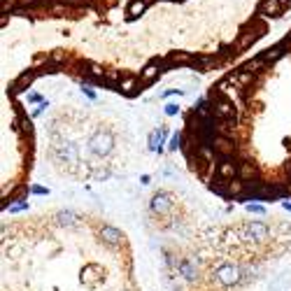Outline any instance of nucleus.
<instances>
[{
	"label": "nucleus",
	"mask_w": 291,
	"mask_h": 291,
	"mask_svg": "<svg viewBox=\"0 0 291 291\" xmlns=\"http://www.w3.org/2000/svg\"><path fill=\"white\" fill-rule=\"evenodd\" d=\"M282 0H261L259 14L261 17H279L282 14Z\"/></svg>",
	"instance_id": "1"
},
{
	"label": "nucleus",
	"mask_w": 291,
	"mask_h": 291,
	"mask_svg": "<svg viewBox=\"0 0 291 291\" xmlns=\"http://www.w3.org/2000/svg\"><path fill=\"white\" fill-rule=\"evenodd\" d=\"M187 61H189L187 54H172L170 56V63H187Z\"/></svg>",
	"instance_id": "6"
},
{
	"label": "nucleus",
	"mask_w": 291,
	"mask_h": 291,
	"mask_svg": "<svg viewBox=\"0 0 291 291\" xmlns=\"http://www.w3.org/2000/svg\"><path fill=\"white\" fill-rule=\"evenodd\" d=\"M214 114L217 117H233V105H230L228 100H219V103L214 105Z\"/></svg>",
	"instance_id": "3"
},
{
	"label": "nucleus",
	"mask_w": 291,
	"mask_h": 291,
	"mask_svg": "<svg viewBox=\"0 0 291 291\" xmlns=\"http://www.w3.org/2000/svg\"><path fill=\"white\" fill-rule=\"evenodd\" d=\"M165 112H168V114H175V112H177V105H175V103L165 105Z\"/></svg>",
	"instance_id": "7"
},
{
	"label": "nucleus",
	"mask_w": 291,
	"mask_h": 291,
	"mask_svg": "<svg viewBox=\"0 0 291 291\" xmlns=\"http://www.w3.org/2000/svg\"><path fill=\"white\" fill-rule=\"evenodd\" d=\"M145 7H147V0H133L128 5V19H138L140 14L145 12Z\"/></svg>",
	"instance_id": "2"
},
{
	"label": "nucleus",
	"mask_w": 291,
	"mask_h": 291,
	"mask_svg": "<svg viewBox=\"0 0 291 291\" xmlns=\"http://www.w3.org/2000/svg\"><path fill=\"white\" fill-rule=\"evenodd\" d=\"M156 75H158V68L152 63V66H147L145 70H142V77H140V82H142V84H147V82H152Z\"/></svg>",
	"instance_id": "4"
},
{
	"label": "nucleus",
	"mask_w": 291,
	"mask_h": 291,
	"mask_svg": "<svg viewBox=\"0 0 291 291\" xmlns=\"http://www.w3.org/2000/svg\"><path fill=\"white\" fill-rule=\"evenodd\" d=\"M282 3H289V0H282Z\"/></svg>",
	"instance_id": "8"
},
{
	"label": "nucleus",
	"mask_w": 291,
	"mask_h": 291,
	"mask_svg": "<svg viewBox=\"0 0 291 291\" xmlns=\"http://www.w3.org/2000/svg\"><path fill=\"white\" fill-rule=\"evenodd\" d=\"M119 89H122L124 93H135V89H138V82H135V79H122Z\"/></svg>",
	"instance_id": "5"
}]
</instances>
